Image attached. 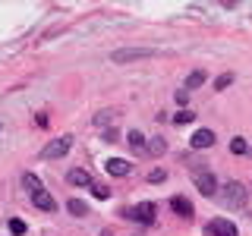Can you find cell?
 <instances>
[{
	"instance_id": "3957f363",
	"label": "cell",
	"mask_w": 252,
	"mask_h": 236,
	"mask_svg": "<svg viewBox=\"0 0 252 236\" xmlns=\"http://www.w3.org/2000/svg\"><path fill=\"white\" fill-rule=\"evenodd\" d=\"M69 148H73V136H60V139H54L51 145L44 148L41 157H44V161H57V157H63Z\"/></svg>"
},
{
	"instance_id": "603a6c76",
	"label": "cell",
	"mask_w": 252,
	"mask_h": 236,
	"mask_svg": "<svg viewBox=\"0 0 252 236\" xmlns=\"http://www.w3.org/2000/svg\"><path fill=\"white\" fill-rule=\"evenodd\" d=\"M164 179H167L164 170H152V173H148V183H164Z\"/></svg>"
},
{
	"instance_id": "7a4b0ae2",
	"label": "cell",
	"mask_w": 252,
	"mask_h": 236,
	"mask_svg": "<svg viewBox=\"0 0 252 236\" xmlns=\"http://www.w3.org/2000/svg\"><path fill=\"white\" fill-rule=\"evenodd\" d=\"M192 183H195V189H199L202 195L215 199V192H218V183H215V173H211V170H195V173H192Z\"/></svg>"
},
{
	"instance_id": "6da1fadb",
	"label": "cell",
	"mask_w": 252,
	"mask_h": 236,
	"mask_svg": "<svg viewBox=\"0 0 252 236\" xmlns=\"http://www.w3.org/2000/svg\"><path fill=\"white\" fill-rule=\"evenodd\" d=\"M155 57L152 47H123V51H114V63H136V60H148Z\"/></svg>"
},
{
	"instance_id": "ac0fdd59",
	"label": "cell",
	"mask_w": 252,
	"mask_h": 236,
	"mask_svg": "<svg viewBox=\"0 0 252 236\" xmlns=\"http://www.w3.org/2000/svg\"><path fill=\"white\" fill-rule=\"evenodd\" d=\"M192 120H195L192 110H177V117H173V123H177V126H186V123H192Z\"/></svg>"
},
{
	"instance_id": "e0dca14e",
	"label": "cell",
	"mask_w": 252,
	"mask_h": 236,
	"mask_svg": "<svg viewBox=\"0 0 252 236\" xmlns=\"http://www.w3.org/2000/svg\"><path fill=\"white\" fill-rule=\"evenodd\" d=\"M230 151H233V154H246V151H249L246 139H243V136H236V139H230Z\"/></svg>"
},
{
	"instance_id": "8992f818",
	"label": "cell",
	"mask_w": 252,
	"mask_h": 236,
	"mask_svg": "<svg viewBox=\"0 0 252 236\" xmlns=\"http://www.w3.org/2000/svg\"><path fill=\"white\" fill-rule=\"evenodd\" d=\"M110 177H129V170H132V164L129 161H123V157H110V161L104 164Z\"/></svg>"
},
{
	"instance_id": "8fae6325",
	"label": "cell",
	"mask_w": 252,
	"mask_h": 236,
	"mask_svg": "<svg viewBox=\"0 0 252 236\" xmlns=\"http://www.w3.org/2000/svg\"><path fill=\"white\" fill-rule=\"evenodd\" d=\"M32 202H35V208H41V211H54V208H57V202H54V195L47 192V189L38 192V195H32Z\"/></svg>"
},
{
	"instance_id": "ffe728a7",
	"label": "cell",
	"mask_w": 252,
	"mask_h": 236,
	"mask_svg": "<svg viewBox=\"0 0 252 236\" xmlns=\"http://www.w3.org/2000/svg\"><path fill=\"white\" fill-rule=\"evenodd\" d=\"M148 145H152V148H148L152 154H164V151H167V142H164V139H152Z\"/></svg>"
},
{
	"instance_id": "52a82bcc",
	"label": "cell",
	"mask_w": 252,
	"mask_h": 236,
	"mask_svg": "<svg viewBox=\"0 0 252 236\" xmlns=\"http://www.w3.org/2000/svg\"><path fill=\"white\" fill-rule=\"evenodd\" d=\"M126 142H129V148H132V151H136V154H145L148 151V142H145V136H142V132L139 129H129V132H126Z\"/></svg>"
},
{
	"instance_id": "4fadbf2b",
	"label": "cell",
	"mask_w": 252,
	"mask_h": 236,
	"mask_svg": "<svg viewBox=\"0 0 252 236\" xmlns=\"http://www.w3.org/2000/svg\"><path fill=\"white\" fill-rule=\"evenodd\" d=\"M66 183H69V186H92V177H89L85 170H79V167H76V170H69V173H66Z\"/></svg>"
},
{
	"instance_id": "277c9868",
	"label": "cell",
	"mask_w": 252,
	"mask_h": 236,
	"mask_svg": "<svg viewBox=\"0 0 252 236\" xmlns=\"http://www.w3.org/2000/svg\"><path fill=\"white\" fill-rule=\"evenodd\" d=\"M224 199H227L230 208H243V205H246V186L243 183H227L224 186Z\"/></svg>"
},
{
	"instance_id": "9a60e30c",
	"label": "cell",
	"mask_w": 252,
	"mask_h": 236,
	"mask_svg": "<svg viewBox=\"0 0 252 236\" xmlns=\"http://www.w3.org/2000/svg\"><path fill=\"white\" fill-rule=\"evenodd\" d=\"M22 186L29 189L32 195H38V192H44V186H41V179L35 177V173H26V177H22Z\"/></svg>"
},
{
	"instance_id": "9c48e42d",
	"label": "cell",
	"mask_w": 252,
	"mask_h": 236,
	"mask_svg": "<svg viewBox=\"0 0 252 236\" xmlns=\"http://www.w3.org/2000/svg\"><path fill=\"white\" fill-rule=\"evenodd\" d=\"M170 208L177 211L180 217H192V202L183 199V195H173V199H170Z\"/></svg>"
},
{
	"instance_id": "7402d4cb",
	"label": "cell",
	"mask_w": 252,
	"mask_h": 236,
	"mask_svg": "<svg viewBox=\"0 0 252 236\" xmlns=\"http://www.w3.org/2000/svg\"><path fill=\"white\" fill-rule=\"evenodd\" d=\"M230 82H233V76H230V73H227V76H218V79H215V88H218V91H224Z\"/></svg>"
},
{
	"instance_id": "d6986e66",
	"label": "cell",
	"mask_w": 252,
	"mask_h": 236,
	"mask_svg": "<svg viewBox=\"0 0 252 236\" xmlns=\"http://www.w3.org/2000/svg\"><path fill=\"white\" fill-rule=\"evenodd\" d=\"M92 195H94V199H101V202H104V199H110V189H107L104 183H92Z\"/></svg>"
},
{
	"instance_id": "5b68a950",
	"label": "cell",
	"mask_w": 252,
	"mask_h": 236,
	"mask_svg": "<svg viewBox=\"0 0 252 236\" xmlns=\"http://www.w3.org/2000/svg\"><path fill=\"white\" fill-rule=\"evenodd\" d=\"M155 217H158V208L152 202H142L129 211V220H139V224H155Z\"/></svg>"
},
{
	"instance_id": "ba28073f",
	"label": "cell",
	"mask_w": 252,
	"mask_h": 236,
	"mask_svg": "<svg viewBox=\"0 0 252 236\" xmlns=\"http://www.w3.org/2000/svg\"><path fill=\"white\" fill-rule=\"evenodd\" d=\"M211 145H215V132L211 129H199L192 136V148H199V151H205V148H211Z\"/></svg>"
},
{
	"instance_id": "30bf717a",
	"label": "cell",
	"mask_w": 252,
	"mask_h": 236,
	"mask_svg": "<svg viewBox=\"0 0 252 236\" xmlns=\"http://www.w3.org/2000/svg\"><path fill=\"white\" fill-rule=\"evenodd\" d=\"M117 117H120V107H107V110H98V114H94V126H110L117 120Z\"/></svg>"
},
{
	"instance_id": "cb8c5ba5",
	"label": "cell",
	"mask_w": 252,
	"mask_h": 236,
	"mask_svg": "<svg viewBox=\"0 0 252 236\" xmlns=\"http://www.w3.org/2000/svg\"><path fill=\"white\" fill-rule=\"evenodd\" d=\"M173 98H177V104H180V107H186V104H189V91H186V88H180L177 94H173Z\"/></svg>"
},
{
	"instance_id": "7c38bea8",
	"label": "cell",
	"mask_w": 252,
	"mask_h": 236,
	"mask_svg": "<svg viewBox=\"0 0 252 236\" xmlns=\"http://www.w3.org/2000/svg\"><path fill=\"white\" fill-rule=\"evenodd\" d=\"M205 79H208V73H205V69H192V73L186 76V85H183V88H186V91L202 88V85H205Z\"/></svg>"
},
{
	"instance_id": "5bb4252c",
	"label": "cell",
	"mask_w": 252,
	"mask_h": 236,
	"mask_svg": "<svg viewBox=\"0 0 252 236\" xmlns=\"http://www.w3.org/2000/svg\"><path fill=\"white\" fill-rule=\"evenodd\" d=\"M211 233L215 236H236V227L230 220H211Z\"/></svg>"
},
{
	"instance_id": "d4e9b609",
	"label": "cell",
	"mask_w": 252,
	"mask_h": 236,
	"mask_svg": "<svg viewBox=\"0 0 252 236\" xmlns=\"http://www.w3.org/2000/svg\"><path fill=\"white\" fill-rule=\"evenodd\" d=\"M101 236H110V230H104V233H101Z\"/></svg>"
},
{
	"instance_id": "2e32d148",
	"label": "cell",
	"mask_w": 252,
	"mask_h": 236,
	"mask_svg": "<svg viewBox=\"0 0 252 236\" xmlns=\"http://www.w3.org/2000/svg\"><path fill=\"white\" fill-rule=\"evenodd\" d=\"M66 208H69V214H73V217H82V214H89V205H85L82 199H69V205H66Z\"/></svg>"
},
{
	"instance_id": "44dd1931",
	"label": "cell",
	"mask_w": 252,
	"mask_h": 236,
	"mask_svg": "<svg viewBox=\"0 0 252 236\" xmlns=\"http://www.w3.org/2000/svg\"><path fill=\"white\" fill-rule=\"evenodd\" d=\"M10 233H13V236H22V233H26V220L13 217V220H10Z\"/></svg>"
}]
</instances>
